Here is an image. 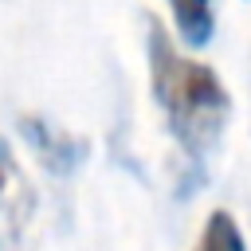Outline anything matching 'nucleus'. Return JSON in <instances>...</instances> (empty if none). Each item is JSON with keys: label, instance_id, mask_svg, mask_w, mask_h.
<instances>
[{"label": "nucleus", "instance_id": "nucleus-1", "mask_svg": "<svg viewBox=\"0 0 251 251\" xmlns=\"http://www.w3.org/2000/svg\"><path fill=\"white\" fill-rule=\"evenodd\" d=\"M145 51H149V86L157 106L169 118L173 137L192 161H204V153L220 141L231 114L227 86L212 67L184 59L157 20H149Z\"/></svg>", "mask_w": 251, "mask_h": 251}, {"label": "nucleus", "instance_id": "nucleus-2", "mask_svg": "<svg viewBox=\"0 0 251 251\" xmlns=\"http://www.w3.org/2000/svg\"><path fill=\"white\" fill-rule=\"evenodd\" d=\"M35 220V192L12 145L0 137V251H24Z\"/></svg>", "mask_w": 251, "mask_h": 251}, {"label": "nucleus", "instance_id": "nucleus-3", "mask_svg": "<svg viewBox=\"0 0 251 251\" xmlns=\"http://www.w3.org/2000/svg\"><path fill=\"white\" fill-rule=\"evenodd\" d=\"M20 133H24V141L31 145V153L39 157V165L43 169H51V173H75L82 161H86V153H90V145L82 141V137H75V133H67L63 126H51L47 118H39V114H20Z\"/></svg>", "mask_w": 251, "mask_h": 251}, {"label": "nucleus", "instance_id": "nucleus-4", "mask_svg": "<svg viewBox=\"0 0 251 251\" xmlns=\"http://www.w3.org/2000/svg\"><path fill=\"white\" fill-rule=\"evenodd\" d=\"M169 8H173L180 39L188 47H208L212 43V31H216V8H212V0H169Z\"/></svg>", "mask_w": 251, "mask_h": 251}, {"label": "nucleus", "instance_id": "nucleus-5", "mask_svg": "<svg viewBox=\"0 0 251 251\" xmlns=\"http://www.w3.org/2000/svg\"><path fill=\"white\" fill-rule=\"evenodd\" d=\"M196 251H247L243 235H239V224L231 220V212H212L204 220V231L196 239Z\"/></svg>", "mask_w": 251, "mask_h": 251}]
</instances>
